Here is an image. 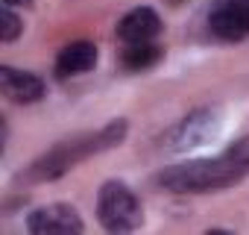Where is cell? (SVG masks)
I'll return each instance as SVG.
<instances>
[{"instance_id":"3","label":"cell","mask_w":249,"mask_h":235,"mask_svg":"<svg viewBox=\"0 0 249 235\" xmlns=\"http://www.w3.org/2000/svg\"><path fill=\"white\" fill-rule=\"evenodd\" d=\"M97 217L108 232H132L144 220L141 200L126 182L108 179L97 194Z\"/></svg>"},{"instance_id":"12","label":"cell","mask_w":249,"mask_h":235,"mask_svg":"<svg viewBox=\"0 0 249 235\" xmlns=\"http://www.w3.org/2000/svg\"><path fill=\"white\" fill-rule=\"evenodd\" d=\"M33 0H3V6H30Z\"/></svg>"},{"instance_id":"2","label":"cell","mask_w":249,"mask_h":235,"mask_svg":"<svg viewBox=\"0 0 249 235\" xmlns=\"http://www.w3.org/2000/svg\"><path fill=\"white\" fill-rule=\"evenodd\" d=\"M123 138H126V121H111L97 133H82V136L65 138L56 147H50L44 156H38L27 168V174H21V182L24 179L27 182H53V179L65 176L68 171H73L79 162L117 147Z\"/></svg>"},{"instance_id":"8","label":"cell","mask_w":249,"mask_h":235,"mask_svg":"<svg viewBox=\"0 0 249 235\" xmlns=\"http://www.w3.org/2000/svg\"><path fill=\"white\" fill-rule=\"evenodd\" d=\"M159 33H161V18L150 6H138L126 12L117 24V39L123 44H144V41H153Z\"/></svg>"},{"instance_id":"10","label":"cell","mask_w":249,"mask_h":235,"mask_svg":"<svg viewBox=\"0 0 249 235\" xmlns=\"http://www.w3.org/2000/svg\"><path fill=\"white\" fill-rule=\"evenodd\" d=\"M164 56V50L153 41H144V44H126L120 53V65L126 71H147L153 65H159V59Z\"/></svg>"},{"instance_id":"13","label":"cell","mask_w":249,"mask_h":235,"mask_svg":"<svg viewBox=\"0 0 249 235\" xmlns=\"http://www.w3.org/2000/svg\"><path fill=\"white\" fill-rule=\"evenodd\" d=\"M173 3H182V0H173Z\"/></svg>"},{"instance_id":"7","label":"cell","mask_w":249,"mask_h":235,"mask_svg":"<svg viewBox=\"0 0 249 235\" xmlns=\"http://www.w3.org/2000/svg\"><path fill=\"white\" fill-rule=\"evenodd\" d=\"M0 88H3V97H9L12 103H21V106L38 103L47 94V85L41 77H36L30 71L9 68V65L0 68Z\"/></svg>"},{"instance_id":"9","label":"cell","mask_w":249,"mask_h":235,"mask_svg":"<svg viewBox=\"0 0 249 235\" xmlns=\"http://www.w3.org/2000/svg\"><path fill=\"white\" fill-rule=\"evenodd\" d=\"M97 65V47L91 41H71L59 50L56 56V74L62 79L68 77H76V74H85Z\"/></svg>"},{"instance_id":"1","label":"cell","mask_w":249,"mask_h":235,"mask_svg":"<svg viewBox=\"0 0 249 235\" xmlns=\"http://www.w3.org/2000/svg\"><path fill=\"white\" fill-rule=\"evenodd\" d=\"M243 176H249V133L214 159H194L164 168L156 176V185L170 194H208L231 188Z\"/></svg>"},{"instance_id":"4","label":"cell","mask_w":249,"mask_h":235,"mask_svg":"<svg viewBox=\"0 0 249 235\" xmlns=\"http://www.w3.org/2000/svg\"><path fill=\"white\" fill-rule=\"evenodd\" d=\"M223 127V115L217 106H202L194 109L191 115H185L179 124H173L164 136H161V150L167 153H188L194 147L208 144Z\"/></svg>"},{"instance_id":"11","label":"cell","mask_w":249,"mask_h":235,"mask_svg":"<svg viewBox=\"0 0 249 235\" xmlns=\"http://www.w3.org/2000/svg\"><path fill=\"white\" fill-rule=\"evenodd\" d=\"M21 33H24L21 18H18L9 6H3V15H0V39H3V41H15Z\"/></svg>"},{"instance_id":"5","label":"cell","mask_w":249,"mask_h":235,"mask_svg":"<svg viewBox=\"0 0 249 235\" xmlns=\"http://www.w3.org/2000/svg\"><path fill=\"white\" fill-rule=\"evenodd\" d=\"M208 30L223 41H240L249 36V0H220L208 15Z\"/></svg>"},{"instance_id":"6","label":"cell","mask_w":249,"mask_h":235,"mask_svg":"<svg viewBox=\"0 0 249 235\" xmlns=\"http://www.w3.org/2000/svg\"><path fill=\"white\" fill-rule=\"evenodd\" d=\"M27 229H30V232H38V235H50V232L71 235V232H82L85 223H82V217H79V212H76L73 206L53 203V206L36 209V212L27 217Z\"/></svg>"}]
</instances>
